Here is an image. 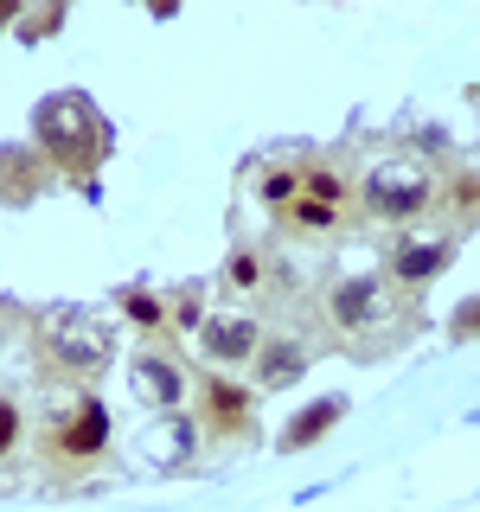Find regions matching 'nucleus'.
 <instances>
[{"mask_svg": "<svg viewBox=\"0 0 480 512\" xmlns=\"http://www.w3.org/2000/svg\"><path fill=\"white\" fill-rule=\"evenodd\" d=\"M359 199H365L372 218H423L429 205H436V173L416 154H384V160H372Z\"/></svg>", "mask_w": 480, "mask_h": 512, "instance_id": "1", "label": "nucleus"}, {"mask_svg": "<svg viewBox=\"0 0 480 512\" xmlns=\"http://www.w3.org/2000/svg\"><path fill=\"white\" fill-rule=\"evenodd\" d=\"M327 320L340 333H359V340H384L404 320V295H397L391 276H346L327 295Z\"/></svg>", "mask_w": 480, "mask_h": 512, "instance_id": "2", "label": "nucleus"}, {"mask_svg": "<svg viewBox=\"0 0 480 512\" xmlns=\"http://www.w3.org/2000/svg\"><path fill=\"white\" fill-rule=\"evenodd\" d=\"M45 352H52L64 372H96V365H109V352H116V327L90 308H58L45 320Z\"/></svg>", "mask_w": 480, "mask_h": 512, "instance_id": "3", "label": "nucleus"}, {"mask_svg": "<svg viewBox=\"0 0 480 512\" xmlns=\"http://www.w3.org/2000/svg\"><path fill=\"white\" fill-rule=\"evenodd\" d=\"M352 212V186L340 180L333 167H308L295 186V199H288V224H301V231H340Z\"/></svg>", "mask_w": 480, "mask_h": 512, "instance_id": "4", "label": "nucleus"}, {"mask_svg": "<svg viewBox=\"0 0 480 512\" xmlns=\"http://www.w3.org/2000/svg\"><path fill=\"white\" fill-rule=\"evenodd\" d=\"M39 135L58 160H96V148H103V128H96L84 96H52L39 109Z\"/></svg>", "mask_w": 480, "mask_h": 512, "instance_id": "5", "label": "nucleus"}, {"mask_svg": "<svg viewBox=\"0 0 480 512\" xmlns=\"http://www.w3.org/2000/svg\"><path fill=\"white\" fill-rule=\"evenodd\" d=\"M199 340H205V359H218V365H237V359H256V320L250 314H205V327H199Z\"/></svg>", "mask_w": 480, "mask_h": 512, "instance_id": "6", "label": "nucleus"}, {"mask_svg": "<svg viewBox=\"0 0 480 512\" xmlns=\"http://www.w3.org/2000/svg\"><path fill=\"white\" fill-rule=\"evenodd\" d=\"M448 250H455V244H448V237H404V244H397L391 250V282H429V276H442V269H448Z\"/></svg>", "mask_w": 480, "mask_h": 512, "instance_id": "7", "label": "nucleus"}, {"mask_svg": "<svg viewBox=\"0 0 480 512\" xmlns=\"http://www.w3.org/2000/svg\"><path fill=\"white\" fill-rule=\"evenodd\" d=\"M103 442H109V416H103V404H96V397H77V416L58 429V448H64V455H96Z\"/></svg>", "mask_w": 480, "mask_h": 512, "instance_id": "8", "label": "nucleus"}, {"mask_svg": "<svg viewBox=\"0 0 480 512\" xmlns=\"http://www.w3.org/2000/svg\"><path fill=\"white\" fill-rule=\"evenodd\" d=\"M301 372H308V352L295 340H276V346H256V384L263 391H288Z\"/></svg>", "mask_w": 480, "mask_h": 512, "instance_id": "9", "label": "nucleus"}, {"mask_svg": "<svg viewBox=\"0 0 480 512\" xmlns=\"http://www.w3.org/2000/svg\"><path fill=\"white\" fill-rule=\"evenodd\" d=\"M148 455H160L167 468H180V461H192V429H186V416L160 410V429L148 423Z\"/></svg>", "mask_w": 480, "mask_h": 512, "instance_id": "10", "label": "nucleus"}, {"mask_svg": "<svg viewBox=\"0 0 480 512\" xmlns=\"http://www.w3.org/2000/svg\"><path fill=\"white\" fill-rule=\"evenodd\" d=\"M135 391L148 397L154 410H173V404H180V372H173L167 359H141L135 365Z\"/></svg>", "mask_w": 480, "mask_h": 512, "instance_id": "11", "label": "nucleus"}, {"mask_svg": "<svg viewBox=\"0 0 480 512\" xmlns=\"http://www.w3.org/2000/svg\"><path fill=\"white\" fill-rule=\"evenodd\" d=\"M205 404H212V416H218V423H244L250 397L237 391V384H224V378H205Z\"/></svg>", "mask_w": 480, "mask_h": 512, "instance_id": "12", "label": "nucleus"}, {"mask_svg": "<svg viewBox=\"0 0 480 512\" xmlns=\"http://www.w3.org/2000/svg\"><path fill=\"white\" fill-rule=\"evenodd\" d=\"M340 410H346V404H340V397H327V404H314V416H301V423H295V429H288V436H282V442H288V448H301V442H314V436H327V429H333V423H340Z\"/></svg>", "mask_w": 480, "mask_h": 512, "instance_id": "13", "label": "nucleus"}, {"mask_svg": "<svg viewBox=\"0 0 480 512\" xmlns=\"http://www.w3.org/2000/svg\"><path fill=\"white\" fill-rule=\"evenodd\" d=\"M128 314H135V320H154V327H160V320H167V308H160L154 295H141V288H135V295H128Z\"/></svg>", "mask_w": 480, "mask_h": 512, "instance_id": "14", "label": "nucleus"}, {"mask_svg": "<svg viewBox=\"0 0 480 512\" xmlns=\"http://www.w3.org/2000/svg\"><path fill=\"white\" fill-rule=\"evenodd\" d=\"M295 186H301V173H269V180H263V192H269V199H295Z\"/></svg>", "mask_w": 480, "mask_h": 512, "instance_id": "15", "label": "nucleus"}, {"mask_svg": "<svg viewBox=\"0 0 480 512\" xmlns=\"http://www.w3.org/2000/svg\"><path fill=\"white\" fill-rule=\"evenodd\" d=\"M231 282L237 288H256V282H263V263H256V256H237V263H231Z\"/></svg>", "mask_w": 480, "mask_h": 512, "instance_id": "16", "label": "nucleus"}, {"mask_svg": "<svg viewBox=\"0 0 480 512\" xmlns=\"http://www.w3.org/2000/svg\"><path fill=\"white\" fill-rule=\"evenodd\" d=\"M13 436H20V410H13V404H0V455L13 448Z\"/></svg>", "mask_w": 480, "mask_h": 512, "instance_id": "17", "label": "nucleus"}, {"mask_svg": "<svg viewBox=\"0 0 480 512\" xmlns=\"http://www.w3.org/2000/svg\"><path fill=\"white\" fill-rule=\"evenodd\" d=\"M455 333H480V301H474V314H461V320H455Z\"/></svg>", "mask_w": 480, "mask_h": 512, "instance_id": "18", "label": "nucleus"}]
</instances>
